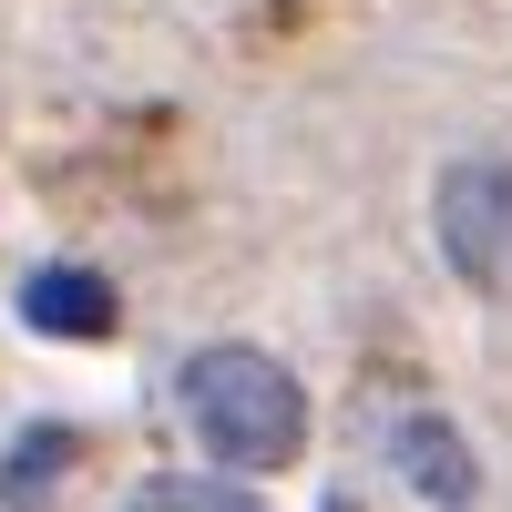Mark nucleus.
Returning a JSON list of instances; mask_svg holds the SVG:
<instances>
[{
  "label": "nucleus",
  "mask_w": 512,
  "mask_h": 512,
  "mask_svg": "<svg viewBox=\"0 0 512 512\" xmlns=\"http://www.w3.org/2000/svg\"><path fill=\"white\" fill-rule=\"evenodd\" d=\"M175 400L195 420V441L226 461V472H277L308 441V390L267 359V349H195Z\"/></svg>",
  "instance_id": "f257e3e1"
},
{
  "label": "nucleus",
  "mask_w": 512,
  "mask_h": 512,
  "mask_svg": "<svg viewBox=\"0 0 512 512\" xmlns=\"http://www.w3.org/2000/svg\"><path fill=\"white\" fill-rule=\"evenodd\" d=\"M441 246L472 287H512V164L472 154L441 175Z\"/></svg>",
  "instance_id": "f03ea898"
},
{
  "label": "nucleus",
  "mask_w": 512,
  "mask_h": 512,
  "mask_svg": "<svg viewBox=\"0 0 512 512\" xmlns=\"http://www.w3.org/2000/svg\"><path fill=\"white\" fill-rule=\"evenodd\" d=\"M21 318L41 338H103L113 328V287L93 267H31L21 277Z\"/></svg>",
  "instance_id": "7ed1b4c3"
},
{
  "label": "nucleus",
  "mask_w": 512,
  "mask_h": 512,
  "mask_svg": "<svg viewBox=\"0 0 512 512\" xmlns=\"http://www.w3.org/2000/svg\"><path fill=\"white\" fill-rule=\"evenodd\" d=\"M400 472H410L420 502H441V512L472 502V461H461V441L441 431V420H400Z\"/></svg>",
  "instance_id": "20e7f679"
},
{
  "label": "nucleus",
  "mask_w": 512,
  "mask_h": 512,
  "mask_svg": "<svg viewBox=\"0 0 512 512\" xmlns=\"http://www.w3.org/2000/svg\"><path fill=\"white\" fill-rule=\"evenodd\" d=\"M123 512H267L246 482H216V472H164V482H144Z\"/></svg>",
  "instance_id": "39448f33"
}]
</instances>
